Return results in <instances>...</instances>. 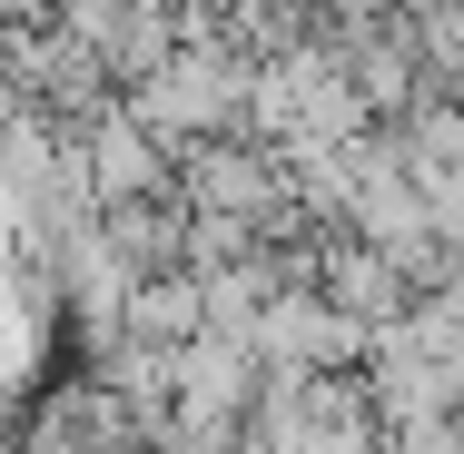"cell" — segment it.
I'll return each mask as SVG.
<instances>
[{
    "mask_svg": "<svg viewBox=\"0 0 464 454\" xmlns=\"http://www.w3.org/2000/svg\"><path fill=\"white\" fill-rule=\"evenodd\" d=\"M70 139H80V169H90L99 208H109V198H159V188H179V149H169L129 99H99L90 119H70Z\"/></svg>",
    "mask_w": 464,
    "mask_h": 454,
    "instance_id": "obj_2",
    "label": "cell"
},
{
    "mask_svg": "<svg viewBox=\"0 0 464 454\" xmlns=\"http://www.w3.org/2000/svg\"><path fill=\"white\" fill-rule=\"evenodd\" d=\"M366 385H375V415H385V425L464 415V356H455V346H435L415 316L375 326V346H366Z\"/></svg>",
    "mask_w": 464,
    "mask_h": 454,
    "instance_id": "obj_1",
    "label": "cell"
}]
</instances>
